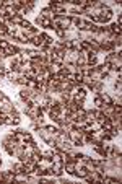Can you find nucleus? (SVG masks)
Instances as JSON below:
<instances>
[{
  "mask_svg": "<svg viewBox=\"0 0 122 184\" xmlns=\"http://www.w3.org/2000/svg\"><path fill=\"white\" fill-rule=\"evenodd\" d=\"M96 16H98V23H101V25H108V23L112 20L114 13H112V10H111V8H109L108 5H106V7H104L103 10H100V11H98V13H96Z\"/></svg>",
  "mask_w": 122,
  "mask_h": 184,
  "instance_id": "nucleus-1",
  "label": "nucleus"
},
{
  "mask_svg": "<svg viewBox=\"0 0 122 184\" xmlns=\"http://www.w3.org/2000/svg\"><path fill=\"white\" fill-rule=\"evenodd\" d=\"M20 122H21V117L18 111L8 114L7 119H5V125H10V127H16V125H20Z\"/></svg>",
  "mask_w": 122,
  "mask_h": 184,
  "instance_id": "nucleus-2",
  "label": "nucleus"
},
{
  "mask_svg": "<svg viewBox=\"0 0 122 184\" xmlns=\"http://www.w3.org/2000/svg\"><path fill=\"white\" fill-rule=\"evenodd\" d=\"M83 134H85V130L80 129V127H77V124H75V127L68 132V139L75 143V142H78V140L81 139V135H83Z\"/></svg>",
  "mask_w": 122,
  "mask_h": 184,
  "instance_id": "nucleus-3",
  "label": "nucleus"
},
{
  "mask_svg": "<svg viewBox=\"0 0 122 184\" xmlns=\"http://www.w3.org/2000/svg\"><path fill=\"white\" fill-rule=\"evenodd\" d=\"M90 91L93 95H100L101 91H104V82H100V80H93V83L90 85Z\"/></svg>",
  "mask_w": 122,
  "mask_h": 184,
  "instance_id": "nucleus-4",
  "label": "nucleus"
},
{
  "mask_svg": "<svg viewBox=\"0 0 122 184\" xmlns=\"http://www.w3.org/2000/svg\"><path fill=\"white\" fill-rule=\"evenodd\" d=\"M18 95H20V100L26 101V100H30V98H33V96H34V90L28 88V87H20Z\"/></svg>",
  "mask_w": 122,
  "mask_h": 184,
  "instance_id": "nucleus-5",
  "label": "nucleus"
},
{
  "mask_svg": "<svg viewBox=\"0 0 122 184\" xmlns=\"http://www.w3.org/2000/svg\"><path fill=\"white\" fill-rule=\"evenodd\" d=\"M21 46H13V44H10L7 49H5V57H15V55H18L20 52H21Z\"/></svg>",
  "mask_w": 122,
  "mask_h": 184,
  "instance_id": "nucleus-6",
  "label": "nucleus"
},
{
  "mask_svg": "<svg viewBox=\"0 0 122 184\" xmlns=\"http://www.w3.org/2000/svg\"><path fill=\"white\" fill-rule=\"evenodd\" d=\"M75 163H77L75 160H68L67 163H63V171L70 176H75V171H77V165Z\"/></svg>",
  "mask_w": 122,
  "mask_h": 184,
  "instance_id": "nucleus-7",
  "label": "nucleus"
},
{
  "mask_svg": "<svg viewBox=\"0 0 122 184\" xmlns=\"http://www.w3.org/2000/svg\"><path fill=\"white\" fill-rule=\"evenodd\" d=\"M70 25H72V16L70 15H65L60 18V30L63 31H68L70 30Z\"/></svg>",
  "mask_w": 122,
  "mask_h": 184,
  "instance_id": "nucleus-8",
  "label": "nucleus"
},
{
  "mask_svg": "<svg viewBox=\"0 0 122 184\" xmlns=\"http://www.w3.org/2000/svg\"><path fill=\"white\" fill-rule=\"evenodd\" d=\"M2 173V178H3V182H15V173L11 171L10 168L8 170H3L0 171Z\"/></svg>",
  "mask_w": 122,
  "mask_h": 184,
  "instance_id": "nucleus-9",
  "label": "nucleus"
},
{
  "mask_svg": "<svg viewBox=\"0 0 122 184\" xmlns=\"http://www.w3.org/2000/svg\"><path fill=\"white\" fill-rule=\"evenodd\" d=\"M36 132L39 134V137H41V139H43L44 142H47V140H51V139H52V134H51V132H49L47 129H46V125H43V127H39Z\"/></svg>",
  "mask_w": 122,
  "mask_h": 184,
  "instance_id": "nucleus-10",
  "label": "nucleus"
},
{
  "mask_svg": "<svg viewBox=\"0 0 122 184\" xmlns=\"http://www.w3.org/2000/svg\"><path fill=\"white\" fill-rule=\"evenodd\" d=\"M93 121H96V108L86 109V114H85V122L86 124H91Z\"/></svg>",
  "mask_w": 122,
  "mask_h": 184,
  "instance_id": "nucleus-11",
  "label": "nucleus"
},
{
  "mask_svg": "<svg viewBox=\"0 0 122 184\" xmlns=\"http://www.w3.org/2000/svg\"><path fill=\"white\" fill-rule=\"evenodd\" d=\"M55 98H57L60 103H63V104H67V103L72 100V93H70V91H62V93H59Z\"/></svg>",
  "mask_w": 122,
  "mask_h": 184,
  "instance_id": "nucleus-12",
  "label": "nucleus"
},
{
  "mask_svg": "<svg viewBox=\"0 0 122 184\" xmlns=\"http://www.w3.org/2000/svg\"><path fill=\"white\" fill-rule=\"evenodd\" d=\"M86 65H90V67H95V65H98V54H95V52H88V59H86Z\"/></svg>",
  "mask_w": 122,
  "mask_h": 184,
  "instance_id": "nucleus-13",
  "label": "nucleus"
},
{
  "mask_svg": "<svg viewBox=\"0 0 122 184\" xmlns=\"http://www.w3.org/2000/svg\"><path fill=\"white\" fill-rule=\"evenodd\" d=\"M41 16H43V18H47V20H54L55 18L54 11H52L51 8H47V7H44L43 10H41Z\"/></svg>",
  "mask_w": 122,
  "mask_h": 184,
  "instance_id": "nucleus-14",
  "label": "nucleus"
},
{
  "mask_svg": "<svg viewBox=\"0 0 122 184\" xmlns=\"http://www.w3.org/2000/svg\"><path fill=\"white\" fill-rule=\"evenodd\" d=\"M100 98L103 100V103H104V104H112V101H114L112 95L106 93V91H101V93H100Z\"/></svg>",
  "mask_w": 122,
  "mask_h": 184,
  "instance_id": "nucleus-15",
  "label": "nucleus"
},
{
  "mask_svg": "<svg viewBox=\"0 0 122 184\" xmlns=\"http://www.w3.org/2000/svg\"><path fill=\"white\" fill-rule=\"evenodd\" d=\"M36 166H38V163H34V162L26 163V165H25V170H23V173H26V174H34V170H36Z\"/></svg>",
  "mask_w": 122,
  "mask_h": 184,
  "instance_id": "nucleus-16",
  "label": "nucleus"
},
{
  "mask_svg": "<svg viewBox=\"0 0 122 184\" xmlns=\"http://www.w3.org/2000/svg\"><path fill=\"white\" fill-rule=\"evenodd\" d=\"M90 171L86 170V166H81V168H77V171H75V178H78V179H83V178L88 174Z\"/></svg>",
  "mask_w": 122,
  "mask_h": 184,
  "instance_id": "nucleus-17",
  "label": "nucleus"
},
{
  "mask_svg": "<svg viewBox=\"0 0 122 184\" xmlns=\"http://www.w3.org/2000/svg\"><path fill=\"white\" fill-rule=\"evenodd\" d=\"M23 7L31 13V11L34 10V7H36V2H34V0H23Z\"/></svg>",
  "mask_w": 122,
  "mask_h": 184,
  "instance_id": "nucleus-18",
  "label": "nucleus"
},
{
  "mask_svg": "<svg viewBox=\"0 0 122 184\" xmlns=\"http://www.w3.org/2000/svg\"><path fill=\"white\" fill-rule=\"evenodd\" d=\"M103 106H104L103 100L100 98V95H96V96H95V101H93V108H96V109H103Z\"/></svg>",
  "mask_w": 122,
  "mask_h": 184,
  "instance_id": "nucleus-19",
  "label": "nucleus"
},
{
  "mask_svg": "<svg viewBox=\"0 0 122 184\" xmlns=\"http://www.w3.org/2000/svg\"><path fill=\"white\" fill-rule=\"evenodd\" d=\"M109 28H111V31H112V34H120L122 33V28H120V25H117V23H111L109 25Z\"/></svg>",
  "mask_w": 122,
  "mask_h": 184,
  "instance_id": "nucleus-20",
  "label": "nucleus"
},
{
  "mask_svg": "<svg viewBox=\"0 0 122 184\" xmlns=\"http://www.w3.org/2000/svg\"><path fill=\"white\" fill-rule=\"evenodd\" d=\"M72 49L77 51V52H81V41L80 39H73L72 41Z\"/></svg>",
  "mask_w": 122,
  "mask_h": 184,
  "instance_id": "nucleus-21",
  "label": "nucleus"
},
{
  "mask_svg": "<svg viewBox=\"0 0 122 184\" xmlns=\"http://www.w3.org/2000/svg\"><path fill=\"white\" fill-rule=\"evenodd\" d=\"M16 85H18V87H26V85H28V78L25 75H20L18 78H16Z\"/></svg>",
  "mask_w": 122,
  "mask_h": 184,
  "instance_id": "nucleus-22",
  "label": "nucleus"
},
{
  "mask_svg": "<svg viewBox=\"0 0 122 184\" xmlns=\"http://www.w3.org/2000/svg\"><path fill=\"white\" fill-rule=\"evenodd\" d=\"M52 157H54V152H52V148H47V150L43 152V158L49 160V162H52Z\"/></svg>",
  "mask_w": 122,
  "mask_h": 184,
  "instance_id": "nucleus-23",
  "label": "nucleus"
},
{
  "mask_svg": "<svg viewBox=\"0 0 122 184\" xmlns=\"http://www.w3.org/2000/svg\"><path fill=\"white\" fill-rule=\"evenodd\" d=\"M65 106H67L68 109H70L72 112H75V111H77V109H78V106H77V103H75V100H73V98H72V100H70V101L67 103Z\"/></svg>",
  "mask_w": 122,
  "mask_h": 184,
  "instance_id": "nucleus-24",
  "label": "nucleus"
},
{
  "mask_svg": "<svg viewBox=\"0 0 122 184\" xmlns=\"http://www.w3.org/2000/svg\"><path fill=\"white\" fill-rule=\"evenodd\" d=\"M23 20H25V18H23V16H20V15H15L13 18H11V23H13L15 26H20L21 23H23Z\"/></svg>",
  "mask_w": 122,
  "mask_h": 184,
  "instance_id": "nucleus-25",
  "label": "nucleus"
},
{
  "mask_svg": "<svg viewBox=\"0 0 122 184\" xmlns=\"http://www.w3.org/2000/svg\"><path fill=\"white\" fill-rule=\"evenodd\" d=\"M38 165L43 166V168H51V166H52V162H49V160H46V158H41Z\"/></svg>",
  "mask_w": 122,
  "mask_h": 184,
  "instance_id": "nucleus-26",
  "label": "nucleus"
},
{
  "mask_svg": "<svg viewBox=\"0 0 122 184\" xmlns=\"http://www.w3.org/2000/svg\"><path fill=\"white\" fill-rule=\"evenodd\" d=\"M28 88H31V90H39V85L36 80H28V85H26Z\"/></svg>",
  "mask_w": 122,
  "mask_h": 184,
  "instance_id": "nucleus-27",
  "label": "nucleus"
},
{
  "mask_svg": "<svg viewBox=\"0 0 122 184\" xmlns=\"http://www.w3.org/2000/svg\"><path fill=\"white\" fill-rule=\"evenodd\" d=\"M60 67H62V65H55V64H52V65H49V67H47V70L52 73V75H54V73H57V72L60 70Z\"/></svg>",
  "mask_w": 122,
  "mask_h": 184,
  "instance_id": "nucleus-28",
  "label": "nucleus"
},
{
  "mask_svg": "<svg viewBox=\"0 0 122 184\" xmlns=\"http://www.w3.org/2000/svg\"><path fill=\"white\" fill-rule=\"evenodd\" d=\"M51 26H52V20L44 18V20H43V25H41V28H44V30H51Z\"/></svg>",
  "mask_w": 122,
  "mask_h": 184,
  "instance_id": "nucleus-29",
  "label": "nucleus"
},
{
  "mask_svg": "<svg viewBox=\"0 0 122 184\" xmlns=\"http://www.w3.org/2000/svg\"><path fill=\"white\" fill-rule=\"evenodd\" d=\"M43 20H44V18H43V16H41V15H39V16H36V18H34V23H33V26H36V28H41V25H43Z\"/></svg>",
  "mask_w": 122,
  "mask_h": 184,
  "instance_id": "nucleus-30",
  "label": "nucleus"
},
{
  "mask_svg": "<svg viewBox=\"0 0 122 184\" xmlns=\"http://www.w3.org/2000/svg\"><path fill=\"white\" fill-rule=\"evenodd\" d=\"M54 33H55L57 39H63V38H65V31H63V30H55Z\"/></svg>",
  "mask_w": 122,
  "mask_h": 184,
  "instance_id": "nucleus-31",
  "label": "nucleus"
},
{
  "mask_svg": "<svg viewBox=\"0 0 122 184\" xmlns=\"http://www.w3.org/2000/svg\"><path fill=\"white\" fill-rule=\"evenodd\" d=\"M8 46H10L8 41H5V39H0V49H3V51H5V49L8 47Z\"/></svg>",
  "mask_w": 122,
  "mask_h": 184,
  "instance_id": "nucleus-32",
  "label": "nucleus"
},
{
  "mask_svg": "<svg viewBox=\"0 0 122 184\" xmlns=\"http://www.w3.org/2000/svg\"><path fill=\"white\" fill-rule=\"evenodd\" d=\"M3 80H5V77H3V75H0V83H2Z\"/></svg>",
  "mask_w": 122,
  "mask_h": 184,
  "instance_id": "nucleus-33",
  "label": "nucleus"
},
{
  "mask_svg": "<svg viewBox=\"0 0 122 184\" xmlns=\"http://www.w3.org/2000/svg\"><path fill=\"white\" fill-rule=\"evenodd\" d=\"M0 182H3V178H2V173H0Z\"/></svg>",
  "mask_w": 122,
  "mask_h": 184,
  "instance_id": "nucleus-34",
  "label": "nucleus"
}]
</instances>
